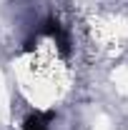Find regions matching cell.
Listing matches in <instances>:
<instances>
[{"label":"cell","instance_id":"1","mask_svg":"<svg viewBox=\"0 0 128 130\" xmlns=\"http://www.w3.org/2000/svg\"><path fill=\"white\" fill-rule=\"evenodd\" d=\"M53 113H30L23 123V130H50Z\"/></svg>","mask_w":128,"mask_h":130}]
</instances>
